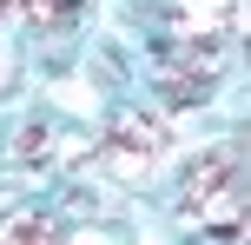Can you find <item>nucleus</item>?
Segmentation results:
<instances>
[{"mask_svg": "<svg viewBox=\"0 0 251 245\" xmlns=\"http://www.w3.org/2000/svg\"><path fill=\"white\" fill-rule=\"evenodd\" d=\"M165 146H172L165 119H152V113H113V126H106V172H113L119 186H152L159 166H165Z\"/></svg>", "mask_w": 251, "mask_h": 245, "instance_id": "obj_1", "label": "nucleus"}, {"mask_svg": "<svg viewBox=\"0 0 251 245\" xmlns=\"http://www.w3.org/2000/svg\"><path fill=\"white\" fill-rule=\"evenodd\" d=\"M245 179V146L231 139L225 153H205L199 166L185 172V186H178V212H192V206H205L212 192H225V186H238Z\"/></svg>", "mask_w": 251, "mask_h": 245, "instance_id": "obj_2", "label": "nucleus"}, {"mask_svg": "<svg viewBox=\"0 0 251 245\" xmlns=\"http://www.w3.org/2000/svg\"><path fill=\"white\" fill-rule=\"evenodd\" d=\"M225 13H231V0H172V33L178 40H218Z\"/></svg>", "mask_w": 251, "mask_h": 245, "instance_id": "obj_3", "label": "nucleus"}, {"mask_svg": "<svg viewBox=\"0 0 251 245\" xmlns=\"http://www.w3.org/2000/svg\"><path fill=\"white\" fill-rule=\"evenodd\" d=\"M60 219L53 212H20V219H7V232H0V245H60Z\"/></svg>", "mask_w": 251, "mask_h": 245, "instance_id": "obj_4", "label": "nucleus"}, {"mask_svg": "<svg viewBox=\"0 0 251 245\" xmlns=\"http://www.w3.org/2000/svg\"><path fill=\"white\" fill-rule=\"evenodd\" d=\"M13 7H20L26 27H40V33H60V27L79 20V0H13Z\"/></svg>", "mask_w": 251, "mask_h": 245, "instance_id": "obj_5", "label": "nucleus"}, {"mask_svg": "<svg viewBox=\"0 0 251 245\" xmlns=\"http://www.w3.org/2000/svg\"><path fill=\"white\" fill-rule=\"evenodd\" d=\"M47 146H53V126H47V119H33V126L13 139V153H20V159H47Z\"/></svg>", "mask_w": 251, "mask_h": 245, "instance_id": "obj_6", "label": "nucleus"}, {"mask_svg": "<svg viewBox=\"0 0 251 245\" xmlns=\"http://www.w3.org/2000/svg\"><path fill=\"white\" fill-rule=\"evenodd\" d=\"M60 245H113V239H100V232H86V239H60Z\"/></svg>", "mask_w": 251, "mask_h": 245, "instance_id": "obj_7", "label": "nucleus"}, {"mask_svg": "<svg viewBox=\"0 0 251 245\" xmlns=\"http://www.w3.org/2000/svg\"><path fill=\"white\" fill-rule=\"evenodd\" d=\"M7 13H13V0H0V20H7Z\"/></svg>", "mask_w": 251, "mask_h": 245, "instance_id": "obj_8", "label": "nucleus"}]
</instances>
